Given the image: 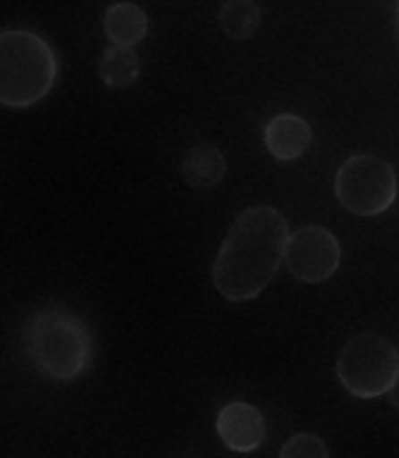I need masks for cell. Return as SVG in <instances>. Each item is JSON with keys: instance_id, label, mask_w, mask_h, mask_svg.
Masks as SVG:
<instances>
[{"instance_id": "6da1fadb", "label": "cell", "mask_w": 399, "mask_h": 458, "mask_svg": "<svg viewBox=\"0 0 399 458\" xmlns=\"http://www.w3.org/2000/svg\"><path fill=\"white\" fill-rule=\"evenodd\" d=\"M289 235L284 214L270 205L240 212L212 266L218 294L228 301H250L261 294L284 264Z\"/></svg>"}, {"instance_id": "7a4b0ae2", "label": "cell", "mask_w": 399, "mask_h": 458, "mask_svg": "<svg viewBox=\"0 0 399 458\" xmlns=\"http://www.w3.org/2000/svg\"><path fill=\"white\" fill-rule=\"evenodd\" d=\"M24 345L36 369L55 381H73L92 364V334L69 308L38 310L26 327Z\"/></svg>"}, {"instance_id": "3957f363", "label": "cell", "mask_w": 399, "mask_h": 458, "mask_svg": "<svg viewBox=\"0 0 399 458\" xmlns=\"http://www.w3.org/2000/svg\"><path fill=\"white\" fill-rule=\"evenodd\" d=\"M59 62L45 38L29 29L0 31V106H36L55 88Z\"/></svg>"}, {"instance_id": "277c9868", "label": "cell", "mask_w": 399, "mask_h": 458, "mask_svg": "<svg viewBox=\"0 0 399 458\" xmlns=\"http://www.w3.org/2000/svg\"><path fill=\"white\" fill-rule=\"evenodd\" d=\"M399 374V352L395 344L376 332L352 336L338 351L336 377L350 395L374 400L386 395Z\"/></svg>"}, {"instance_id": "5b68a950", "label": "cell", "mask_w": 399, "mask_h": 458, "mask_svg": "<svg viewBox=\"0 0 399 458\" xmlns=\"http://www.w3.org/2000/svg\"><path fill=\"white\" fill-rule=\"evenodd\" d=\"M336 200L355 216H378L397 200V174L378 156L348 157L334 182Z\"/></svg>"}, {"instance_id": "8992f818", "label": "cell", "mask_w": 399, "mask_h": 458, "mask_svg": "<svg viewBox=\"0 0 399 458\" xmlns=\"http://www.w3.org/2000/svg\"><path fill=\"white\" fill-rule=\"evenodd\" d=\"M287 273L299 283L318 284L336 276L341 266V242L322 226H303L289 235L284 251Z\"/></svg>"}, {"instance_id": "52a82bcc", "label": "cell", "mask_w": 399, "mask_h": 458, "mask_svg": "<svg viewBox=\"0 0 399 458\" xmlns=\"http://www.w3.org/2000/svg\"><path fill=\"white\" fill-rule=\"evenodd\" d=\"M216 433L228 449L250 454L266 439V419L250 402H228L216 416Z\"/></svg>"}, {"instance_id": "ba28073f", "label": "cell", "mask_w": 399, "mask_h": 458, "mask_svg": "<svg viewBox=\"0 0 399 458\" xmlns=\"http://www.w3.org/2000/svg\"><path fill=\"white\" fill-rule=\"evenodd\" d=\"M263 144L275 160L293 163L310 148L312 130L301 115L280 114L268 120L263 130Z\"/></svg>"}, {"instance_id": "9c48e42d", "label": "cell", "mask_w": 399, "mask_h": 458, "mask_svg": "<svg viewBox=\"0 0 399 458\" xmlns=\"http://www.w3.org/2000/svg\"><path fill=\"white\" fill-rule=\"evenodd\" d=\"M225 172H228V160L209 141L195 144L182 157L183 182L195 191H209L218 186L225 179Z\"/></svg>"}, {"instance_id": "30bf717a", "label": "cell", "mask_w": 399, "mask_h": 458, "mask_svg": "<svg viewBox=\"0 0 399 458\" xmlns=\"http://www.w3.org/2000/svg\"><path fill=\"white\" fill-rule=\"evenodd\" d=\"M104 33L113 45H123V47L139 45L149 33V17L144 7L127 0L111 5L104 14Z\"/></svg>"}, {"instance_id": "8fae6325", "label": "cell", "mask_w": 399, "mask_h": 458, "mask_svg": "<svg viewBox=\"0 0 399 458\" xmlns=\"http://www.w3.org/2000/svg\"><path fill=\"white\" fill-rule=\"evenodd\" d=\"M97 73L106 88L127 89L137 82L139 73H141V62L132 47L111 43V47L101 52L99 62H97Z\"/></svg>"}, {"instance_id": "7c38bea8", "label": "cell", "mask_w": 399, "mask_h": 458, "mask_svg": "<svg viewBox=\"0 0 399 458\" xmlns=\"http://www.w3.org/2000/svg\"><path fill=\"white\" fill-rule=\"evenodd\" d=\"M263 13L254 0H225L218 10V26L231 40L254 38L259 26H261Z\"/></svg>"}, {"instance_id": "4fadbf2b", "label": "cell", "mask_w": 399, "mask_h": 458, "mask_svg": "<svg viewBox=\"0 0 399 458\" xmlns=\"http://www.w3.org/2000/svg\"><path fill=\"white\" fill-rule=\"evenodd\" d=\"M282 458H327L329 449H327L325 439L312 433H299L287 439V445L282 446Z\"/></svg>"}, {"instance_id": "5bb4252c", "label": "cell", "mask_w": 399, "mask_h": 458, "mask_svg": "<svg viewBox=\"0 0 399 458\" xmlns=\"http://www.w3.org/2000/svg\"><path fill=\"white\" fill-rule=\"evenodd\" d=\"M386 395H387V402H390V407H395L399 411V374H397V378H395V383L390 386V390H387Z\"/></svg>"}, {"instance_id": "9a60e30c", "label": "cell", "mask_w": 399, "mask_h": 458, "mask_svg": "<svg viewBox=\"0 0 399 458\" xmlns=\"http://www.w3.org/2000/svg\"><path fill=\"white\" fill-rule=\"evenodd\" d=\"M386 10H390V13H399V0H378Z\"/></svg>"}, {"instance_id": "2e32d148", "label": "cell", "mask_w": 399, "mask_h": 458, "mask_svg": "<svg viewBox=\"0 0 399 458\" xmlns=\"http://www.w3.org/2000/svg\"><path fill=\"white\" fill-rule=\"evenodd\" d=\"M397 38H399V13H397Z\"/></svg>"}]
</instances>
